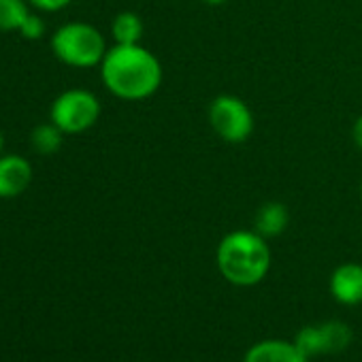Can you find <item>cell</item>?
I'll list each match as a JSON object with an SVG mask.
<instances>
[{
    "mask_svg": "<svg viewBox=\"0 0 362 362\" xmlns=\"http://www.w3.org/2000/svg\"><path fill=\"white\" fill-rule=\"evenodd\" d=\"M103 86L122 100L151 98L162 86V64L153 52L139 45H113L100 62Z\"/></svg>",
    "mask_w": 362,
    "mask_h": 362,
    "instance_id": "6da1fadb",
    "label": "cell"
},
{
    "mask_svg": "<svg viewBox=\"0 0 362 362\" xmlns=\"http://www.w3.org/2000/svg\"><path fill=\"white\" fill-rule=\"evenodd\" d=\"M267 241L269 239L254 228L224 235L216 250V262L222 277L241 288L260 284L271 269V247Z\"/></svg>",
    "mask_w": 362,
    "mask_h": 362,
    "instance_id": "7a4b0ae2",
    "label": "cell"
},
{
    "mask_svg": "<svg viewBox=\"0 0 362 362\" xmlns=\"http://www.w3.org/2000/svg\"><path fill=\"white\" fill-rule=\"evenodd\" d=\"M49 47L62 64L75 69L100 66L109 49L103 33L88 22H69L60 26L52 35Z\"/></svg>",
    "mask_w": 362,
    "mask_h": 362,
    "instance_id": "3957f363",
    "label": "cell"
},
{
    "mask_svg": "<svg viewBox=\"0 0 362 362\" xmlns=\"http://www.w3.org/2000/svg\"><path fill=\"white\" fill-rule=\"evenodd\" d=\"M207 119L216 136L228 145L245 143L256 130V117L252 107L235 94L216 96L209 103Z\"/></svg>",
    "mask_w": 362,
    "mask_h": 362,
    "instance_id": "277c9868",
    "label": "cell"
},
{
    "mask_svg": "<svg viewBox=\"0 0 362 362\" xmlns=\"http://www.w3.org/2000/svg\"><path fill=\"white\" fill-rule=\"evenodd\" d=\"M100 100L86 88H71L56 96L49 109V119L64 134H81L96 126L100 117Z\"/></svg>",
    "mask_w": 362,
    "mask_h": 362,
    "instance_id": "5b68a950",
    "label": "cell"
},
{
    "mask_svg": "<svg viewBox=\"0 0 362 362\" xmlns=\"http://www.w3.org/2000/svg\"><path fill=\"white\" fill-rule=\"evenodd\" d=\"M294 343L307 358L322 354H339L351 343V328L337 320H330L320 326H305L296 334Z\"/></svg>",
    "mask_w": 362,
    "mask_h": 362,
    "instance_id": "8992f818",
    "label": "cell"
},
{
    "mask_svg": "<svg viewBox=\"0 0 362 362\" xmlns=\"http://www.w3.org/2000/svg\"><path fill=\"white\" fill-rule=\"evenodd\" d=\"M33 184V164L20 153L0 156V199H16Z\"/></svg>",
    "mask_w": 362,
    "mask_h": 362,
    "instance_id": "52a82bcc",
    "label": "cell"
},
{
    "mask_svg": "<svg viewBox=\"0 0 362 362\" xmlns=\"http://www.w3.org/2000/svg\"><path fill=\"white\" fill-rule=\"evenodd\" d=\"M330 294L341 305H360L362 303V264L345 262L339 264L330 275Z\"/></svg>",
    "mask_w": 362,
    "mask_h": 362,
    "instance_id": "ba28073f",
    "label": "cell"
},
{
    "mask_svg": "<svg viewBox=\"0 0 362 362\" xmlns=\"http://www.w3.org/2000/svg\"><path fill=\"white\" fill-rule=\"evenodd\" d=\"M290 226V209L281 201H267L254 216V230L264 239H275Z\"/></svg>",
    "mask_w": 362,
    "mask_h": 362,
    "instance_id": "9c48e42d",
    "label": "cell"
},
{
    "mask_svg": "<svg viewBox=\"0 0 362 362\" xmlns=\"http://www.w3.org/2000/svg\"><path fill=\"white\" fill-rule=\"evenodd\" d=\"M309 358L296 347V343L288 341H260L252 345L243 358V362H307Z\"/></svg>",
    "mask_w": 362,
    "mask_h": 362,
    "instance_id": "30bf717a",
    "label": "cell"
},
{
    "mask_svg": "<svg viewBox=\"0 0 362 362\" xmlns=\"http://www.w3.org/2000/svg\"><path fill=\"white\" fill-rule=\"evenodd\" d=\"M145 33V24L139 13L122 11L111 22V37L115 45H139Z\"/></svg>",
    "mask_w": 362,
    "mask_h": 362,
    "instance_id": "8fae6325",
    "label": "cell"
},
{
    "mask_svg": "<svg viewBox=\"0 0 362 362\" xmlns=\"http://www.w3.org/2000/svg\"><path fill=\"white\" fill-rule=\"evenodd\" d=\"M30 141H33L35 151H39L41 156H54V153L62 147L64 132L49 119V122H45V124H39V126L33 130Z\"/></svg>",
    "mask_w": 362,
    "mask_h": 362,
    "instance_id": "7c38bea8",
    "label": "cell"
},
{
    "mask_svg": "<svg viewBox=\"0 0 362 362\" xmlns=\"http://www.w3.org/2000/svg\"><path fill=\"white\" fill-rule=\"evenodd\" d=\"M28 16V0H0V33H18Z\"/></svg>",
    "mask_w": 362,
    "mask_h": 362,
    "instance_id": "4fadbf2b",
    "label": "cell"
},
{
    "mask_svg": "<svg viewBox=\"0 0 362 362\" xmlns=\"http://www.w3.org/2000/svg\"><path fill=\"white\" fill-rule=\"evenodd\" d=\"M24 39H28V41H39L43 35H45V22L37 16V13H30L26 20H24V24H22V28L18 30Z\"/></svg>",
    "mask_w": 362,
    "mask_h": 362,
    "instance_id": "5bb4252c",
    "label": "cell"
},
{
    "mask_svg": "<svg viewBox=\"0 0 362 362\" xmlns=\"http://www.w3.org/2000/svg\"><path fill=\"white\" fill-rule=\"evenodd\" d=\"M73 0H28V5L39 9V11H45V13H56V11H62L64 7H69Z\"/></svg>",
    "mask_w": 362,
    "mask_h": 362,
    "instance_id": "9a60e30c",
    "label": "cell"
},
{
    "mask_svg": "<svg viewBox=\"0 0 362 362\" xmlns=\"http://www.w3.org/2000/svg\"><path fill=\"white\" fill-rule=\"evenodd\" d=\"M351 141L362 151V115H358L356 122H354V126H351Z\"/></svg>",
    "mask_w": 362,
    "mask_h": 362,
    "instance_id": "2e32d148",
    "label": "cell"
},
{
    "mask_svg": "<svg viewBox=\"0 0 362 362\" xmlns=\"http://www.w3.org/2000/svg\"><path fill=\"white\" fill-rule=\"evenodd\" d=\"M203 5H207V7H222V5H226L228 0H201Z\"/></svg>",
    "mask_w": 362,
    "mask_h": 362,
    "instance_id": "e0dca14e",
    "label": "cell"
},
{
    "mask_svg": "<svg viewBox=\"0 0 362 362\" xmlns=\"http://www.w3.org/2000/svg\"><path fill=\"white\" fill-rule=\"evenodd\" d=\"M3 149H5V136L0 132V156H3Z\"/></svg>",
    "mask_w": 362,
    "mask_h": 362,
    "instance_id": "ac0fdd59",
    "label": "cell"
},
{
    "mask_svg": "<svg viewBox=\"0 0 362 362\" xmlns=\"http://www.w3.org/2000/svg\"><path fill=\"white\" fill-rule=\"evenodd\" d=\"M360 197H362V179H360Z\"/></svg>",
    "mask_w": 362,
    "mask_h": 362,
    "instance_id": "d6986e66",
    "label": "cell"
}]
</instances>
